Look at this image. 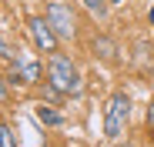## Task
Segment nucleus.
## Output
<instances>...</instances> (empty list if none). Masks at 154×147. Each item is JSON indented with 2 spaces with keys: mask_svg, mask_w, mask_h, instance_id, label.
I'll return each instance as SVG.
<instances>
[{
  "mask_svg": "<svg viewBox=\"0 0 154 147\" xmlns=\"http://www.w3.org/2000/svg\"><path fill=\"white\" fill-rule=\"evenodd\" d=\"M47 84H54L60 94H81V87H84L81 70L64 54H50V60H47Z\"/></svg>",
  "mask_w": 154,
  "mask_h": 147,
  "instance_id": "nucleus-1",
  "label": "nucleus"
},
{
  "mask_svg": "<svg viewBox=\"0 0 154 147\" xmlns=\"http://www.w3.org/2000/svg\"><path fill=\"white\" fill-rule=\"evenodd\" d=\"M127 117H131V97H127L124 90L111 94V100H107V110H104V134L111 140H117L127 127Z\"/></svg>",
  "mask_w": 154,
  "mask_h": 147,
  "instance_id": "nucleus-2",
  "label": "nucleus"
},
{
  "mask_svg": "<svg viewBox=\"0 0 154 147\" xmlns=\"http://www.w3.org/2000/svg\"><path fill=\"white\" fill-rule=\"evenodd\" d=\"M44 17H47L50 27H54L57 40H60V37H64V40H74V34H77V20H74V14H70L67 4H60V0H50L47 10H44Z\"/></svg>",
  "mask_w": 154,
  "mask_h": 147,
  "instance_id": "nucleus-3",
  "label": "nucleus"
},
{
  "mask_svg": "<svg viewBox=\"0 0 154 147\" xmlns=\"http://www.w3.org/2000/svg\"><path fill=\"white\" fill-rule=\"evenodd\" d=\"M27 30H30V40H34L37 50L57 54V34H54V27L47 23V17H30V20H27Z\"/></svg>",
  "mask_w": 154,
  "mask_h": 147,
  "instance_id": "nucleus-4",
  "label": "nucleus"
},
{
  "mask_svg": "<svg viewBox=\"0 0 154 147\" xmlns=\"http://www.w3.org/2000/svg\"><path fill=\"white\" fill-rule=\"evenodd\" d=\"M40 80V64L34 57H17V67L10 70L7 84L10 87H27V84H37Z\"/></svg>",
  "mask_w": 154,
  "mask_h": 147,
  "instance_id": "nucleus-5",
  "label": "nucleus"
},
{
  "mask_svg": "<svg viewBox=\"0 0 154 147\" xmlns=\"http://www.w3.org/2000/svg\"><path fill=\"white\" fill-rule=\"evenodd\" d=\"M37 120H40V124H47V127H60V124H64V117H60L57 110H50L47 104L37 107Z\"/></svg>",
  "mask_w": 154,
  "mask_h": 147,
  "instance_id": "nucleus-6",
  "label": "nucleus"
},
{
  "mask_svg": "<svg viewBox=\"0 0 154 147\" xmlns=\"http://www.w3.org/2000/svg\"><path fill=\"white\" fill-rule=\"evenodd\" d=\"M94 54H100V57H114L117 54V47H114V40H107V37H94Z\"/></svg>",
  "mask_w": 154,
  "mask_h": 147,
  "instance_id": "nucleus-7",
  "label": "nucleus"
},
{
  "mask_svg": "<svg viewBox=\"0 0 154 147\" xmlns=\"http://www.w3.org/2000/svg\"><path fill=\"white\" fill-rule=\"evenodd\" d=\"M0 147H20V144H17V134H14L10 124H0Z\"/></svg>",
  "mask_w": 154,
  "mask_h": 147,
  "instance_id": "nucleus-8",
  "label": "nucleus"
},
{
  "mask_svg": "<svg viewBox=\"0 0 154 147\" xmlns=\"http://www.w3.org/2000/svg\"><path fill=\"white\" fill-rule=\"evenodd\" d=\"M84 7H87L91 14H104V7H107V0H84Z\"/></svg>",
  "mask_w": 154,
  "mask_h": 147,
  "instance_id": "nucleus-9",
  "label": "nucleus"
},
{
  "mask_svg": "<svg viewBox=\"0 0 154 147\" xmlns=\"http://www.w3.org/2000/svg\"><path fill=\"white\" fill-rule=\"evenodd\" d=\"M44 97H47V100H57V97H60V90H57L54 84H44Z\"/></svg>",
  "mask_w": 154,
  "mask_h": 147,
  "instance_id": "nucleus-10",
  "label": "nucleus"
},
{
  "mask_svg": "<svg viewBox=\"0 0 154 147\" xmlns=\"http://www.w3.org/2000/svg\"><path fill=\"white\" fill-rule=\"evenodd\" d=\"M10 97V84H7V77H0V104H4Z\"/></svg>",
  "mask_w": 154,
  "mask_h": 147,
  "instance_id": "nucleus-11",
  "label": "nucleus"
},
{
  "mask_svg": "<svg viewBox=\"0 0 154 147\" xmlns=\"http://www.w3.org/2000/svg\"><path fill=\"white\" fill-rule=\"evenodd\" d=\"M0 57H20V50H17V54H14V50H10V47H7V44H4V37H0Z\"/></svg>",
  "mask_w": 154,
  "mask_h": 147,
  "instance_id": "nucleus-12",
  "label": "nucleus"
},
{
  "mask_svg": "<svg viewBox=\"0 0 154 147\" xmlns=\"http://www.w3.org/2000/svg\"><path fill=\"white\" fill-rule=\"evenodd\" d=\"M147 130H151V137H154V100H151V107H147Z\"/></svg>",
  "mask_w": 154,
  "mask_h": 147,
  "instance_id": "nucleus-13",
  "label": "nucleus"
},
{
  "mask_svg": "<svg viewBox=\"0 0 154 147\" xmlns=\"http://www.w3.org/2000/svg\"><path fill=\"white\" fill-rule=\"evenodd\" d=\"M151 23H154V7H151Z\"/></svg>",
  "mask_w": 154,
  "mask_h": 147,
  "instance_id": "nucleus-14",
  "label": "nucleus"
},
{
  "mask_svg": "<svg viewBox=\"0 0 154 147\" xmlns=\"http://www.w3.org/2000/svg\"><path fill=\"white\" fill-rule=\"evenodd\" d=\"M107 4H121V0H107Z\"/></svg>",
  "mask_w": 154,
  "mask_h": 147,
  "instance_id": "nucleus-15",
  "label": "nucleus"
}]
</instances>
